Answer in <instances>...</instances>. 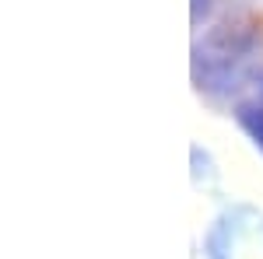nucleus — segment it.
I'll return each instance as SVG.
<instances>
[{"label":"nucleus","instance_id":"f257e3e1","mask_svg":"<svg viewBox=\"0 0 263 259\" xmlns=\"http://www.w3.org/2000/svg\"><path fill=\"white\" fill-rule=\"evenodd\" d=\"M263 39L253 28L239 25H224L218 32H211L193 53V77L203 91L211 95H228L242 84L249 63L260 56Z\"/></svg>","mask_w":263,"mask_h":259},{"label":"nucleus","instance_id":"7ed1b4c3","mask_svg":"<svg viewBox=\"0 0 263 259\" xmlns=\"http://www.w3.org/2000/svg\"><path fill=\"white\" fill-rule=\"evenodd\" d=\"M207 7H211V0H193V21H200L207 14Z\"/></svg>","mask_w":263,"mask_h":259},{"label":"nucleus","instance_id":"20e7f679","mask_svg":"<svg viewBox=\"0 0 263 259\" xmlns=\"http://www.w3.org/2000/svg\"><path fill=\"white\" fill-rule=\"evenodd\" d=\"M256 88H260V91H263V77H256Z\"/></svg>","mask_w":263,"mask_h":259},{"label":"nucleus","instance_id":"f03ea898","mask_svg":"<svg viewBox=\"0 0 263 259\" xmlns=\"http://www.w3.org/2000/svg\"><path fill=\"white\" fill-rule=\"evenodd\" d=\"M239 123L249 130V137L263 147V105H242L239 109Z\"/></svg>","mask_w":263,"mask_h":259}]
</instances>
